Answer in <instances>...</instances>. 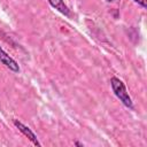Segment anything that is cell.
<instances>
[{"label":"cell","instance_id":"4","mask_svg":"<svg viewBox=\"0 0 147 147\" xmlns=\"http://www.w3.org/2000/svg\"><path fill=\"white\" fill-rule=\"evenodd\" d=\"M47 1L49 2V5H51L54 9L59 10L61 14H63V15H65V16H70V10H69L68 6L64 3L63 0H47Z\"/></svg>","mask_w":147,"mask_h":147},{"label":"cell","instance_id":"6","mask_svg":"<svg viewBox=\"0 0 147 147\" xmlns=\"http://www.w3.org/2000/svg\"><path fill=\"white\" fill-rule=\"evenodd\" d=\"M75 145H76V146H79V147H83V146H84L83 144H80V142H78V141H76V142H75Z\"/></svg>","mask_w":147,"mask_h":147},{"label":"cell","instance_id":"3","mask_svg":"<svg viewBox=\"0 0 147 147\" xmlns=\"http://www.w3.org/2000/svg\"><path fill=\"white\" fill-rule=\"evenodd\" d=\"M0 62H1L2 64H5L9 70H11V71H14V72H18V71H20V65H18V63H17L11 56H9L1 47H0Z\"/></svg>","mask_w":147,"mask_h":147},{"label":"cell","instance_id":"5","mask_svg":"<svg viewBox=\"0 0 147 147\" xmlns=\"http://www.w3.org/2000/svg\"><path fill=\"white\" fill-rule=\"evenodd\" d=\"M134 2H137L139 6H141L142 8H146L147 7V0H133Z\"/></svg>","mask_w":147,"mask_h":147},{"label":"cell","instance_id":"7","mask_svg":"<svg viewBox=\"0 0 147 147\" xmlns=\"http://www.w3.org/2000/svg\"><path fill=\"white\" fill-rule=\"evenodd\" d=\"M107 2H111V1H114V0H106Z\"/></svg>","mask_w":147,"mask_h":147},{"label":"cell","instance_id":"1","mask_svg":"<svg viewBox=\"0 0 147 147\" xmlns=\"http://www.w3.org/2000/svg\"><path fill=\"white\" fill-rule=\"evenodd\" d=\"M110 85H111L113 92L121 100V102L125 107H127L129 109H133V102H132V100H131V98L126 91L124 83L117 77H111L110 78Z\"/></svg>","mask_w":147,"mask_h":147},{"label":"cell","instance_id":"2","mask_svg":"<svg viewBox=\"0 0 147 147\" xmlns=\"http://www.w3.org/2000/svg\"><path fill=\"white\" fill-rule=\"evenodd\" d=\"M13 123H14V125L33 144V145H36V146H41V144L38 141V139H37V136L31 131V129L30 127H28L26 125H24L22 122H20V121H17V119H14L13 121Z\"/></svg>","mask_w":147,"mask_h":147}]
</instances>
